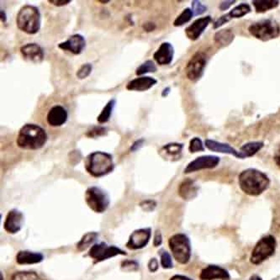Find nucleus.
<instances>
[{"instance_id": "33", "label": "nucleus", "mask_w": 280, "mask_h": 280, "mask_svg": "<svg viewBox=\"0 0 280 280\" xmlns=\"http://www.w3.org/2000/svg\"><path fill=\"white\" fill-rule=\"evenodd\" d=\"M11 280H40L39 276L34 272H18L12 276Z\"/></svg>"}, {"instance_id": "53", "label": "nucleus", "mask_w": 280, "mask_h": 280, "mask_svg": "<svg viewBox=\"0 0 280 280\" xmlns=\"http://www.w3.org/2000/svg\"><path fill=\"white\" fill-rule=\"evenodd\" d=\"M271 280H280V274L279 275L276 276L275 278H273V279Z\"/></svg>"}, {"instance_id": "34", "label": "nucleus", "mask_w": 280, "mask_h": 280, "mask_svg": "<svg viewBox=\"0 0 280 280\" xmlns=\"http://www.w3.org/2000/svg\"><path fill=\"white\" fill-rule=\"evenodd\" d=\"M189 150L191 153H200L205 151V145L201 139L199 137H194L190 141Z\"/></svg>"}, {"instance_id": "48", "label": "nucleus", "mask_w": 280, "mask_h": 280, "mask_svg": "<svg viewBox=\"0 0 280 280\" xmlns=\"http://www.w3.org/2000/svg\"><path fill=\"white\" fill-rule=\"evenodd\" d=\"M273 159H274V162H275L276 164L280 166V147L278 148V150L276 151Z\"/></svg>"}, {"instance_id": "26", "label": "nucleus", "mask_w": 280, "mask_h": 280, "mask_svg": "<svg viewBox=\"0 0 280 280\" xmlns=\"http://www.w3.org/2000/svg\"><path fill=\"white\" fill-rule=\"evenodd\" d=\"M235 38L234 33L230 29H224V30H219L218 32L215 33L214 36V40L218 45L221 46H227L232 42Z\"/></svg>"}, {"instance_id": "6", "label": "nucleus", "mask_w": 280, "mask_h": 280, "mask_svg": "<svg viewBox=\"0 0 280 280\" xmlns=\"http://www.w3.org/2000/svg\"><path fill=\"white\" fill-rule=\"evenodd\" d=\"M251 35L262 41H268L280 35V25L273 19H265L253 23L248 28Z\"/></svg>"}, {"instance_id": "4", "label": "nucleus", "mask_w": 280, "mask_h": 280, "mask_svg": "<svg viewBox=\"0 0 280 280\" xmlns=\"http://www.w3.org/2000/svg\"><path fill=\"white\" fill-rule=\"evenodd\" d=\"M16 25L23 32L35 35L40 30L41 25L40 10L34 5L23 6L16 16Z\"/></svg>"}, {"instance_id": "20", "label": "nucleus", "mask_w": 280, "mask_h": 280, "mask_svg": "<svg viewBox=\"0 0 280 280\" xmlns=\"http://www.w3.org/2000/svg\"><path fill=\"white\" fill-rule=\"evenodd\" d=\"M157 83H158V80L152 77H148V76L139 77V78L130 81L126 85V89L130 91L144 92V91L149 90L150 88H153V86L157 84Z\"/></svg>"}, {"instance_id": "27", "label": "nucleus", "mask_w": 280, "mask_h": 280, "mask_svg": "<svg viewBox=\"0 0 280 280\" xmlns=\"http://www.w3.org/2000/svg\"><path fill=\"white\" fill-rule=\"evenodd\" d=\"M251 10H251L250 5L248 4H245V3H242L241 5L233 8L230 12L225 14V15L226 19L230 21L232 19H238V18L245 16L251 12Z\"/></svg>"}, {"instance_id": "24", "label": "nucleus", "mask_w": 280, "mask_h": 280, "mask_svg": "<svg viewBox=\"0 0 280 280\" xmlns=\"http://www.w3.org/2000/svg\"><path fill=\"white\" fill-rule=\"evenodd\" d=\"M44 256L40 253H35L30 251H20L16 255V262L19 264H35L42 262Z\"/></svg>"}, {"instance_id": "35", "label": "nucleus", "mask_w": 280, "mask_h": 280, "mask_svg": "<svg viewBox=\"0 0 280 280\" xmlns=\"http://www.w3.org/2000/svg\"><path fill=\"white\" fill-rule=\"evenodd\" d=\"M92 70H93V65L91 63H85L81 66L80 68L76 73V76L78 79H85L90 75Z\"/></svg>"}, {"instance_id": "47", "label": "nucleus", "mask_w": 280, "mask_h": 280, "mask_svg": "<svg viewBox=\"0 0 280 280\" xmlns=\"http://www.w3.org/2000/svg\"><path fill=\"white\" fill-rule=\"evenodd\" d=\"M169 280H194L193 278L188 277L185 275H181V274H176L173 275V277H171Z\"/></svg>"}, {"instance_id": "21", "label": "nucleus", "mask_w": 280, "mask_h": 280, "mask_svg": "<svg viewBox=\"0 0 280 280\" xmlns=\"http://www.w3.org/2000/svg\"><path fill=\"white\" fill-rule=\"evenodd\" d=\"M183 149V144L182 143H168L161 148L159 150V154L163 159L173 162L180 159Z\"/></svg>"}, {"instance_id": "36", "label": "nucleus", "mask_w": 280, "mask_h": 280, "mask_svg": "<svg viewBox=\"0 0 280 280\" xmlns=\"http://www.w3.org/2000/svg\"><path fill=\"white\" fill-rule=\"evenodd\" d=\"M161 264L163 268L165 269H170L173 268V263L172 260V257L167 251H160Z\"/></svg>"}, {"instance_id": "50", "label": "nucleus", "mask_w": 280, "mask_h": 280, "mask_svg": "<svg viewBox=\"0 0 280 280\" xmlns=\"http://www.w3.org/2000/svg\"><path fill=\"white\" fill-rule=\"evenodd\" d=\"M170 88H166L163 89V92H162V96L163 97H166V96H168V94H169V92H170Z\"/></svg>"}, {"instance_id": "38", "label": "nucleus", "mask_w": 280, "mask_h": 280, "mask_svg": "<svg viewBox=\"0 0 280 280\" xmlns=\"http://www.w3.org/2000/svg\"><path fill=\"white\" fill-rule=\"evenodd\" d=\"M105 133H106V128L103 127V126H95L93 129L88 130L86 135L88 137L95 138L100 136V135H104Z\"/></svg>"}, {"instance_id": "39", "label": "nucleus", "mask_w": 280, "mask_h": 280, "mask_svg": "<svg viewBox=\"0 0 280 280\" xmlns=\"http://www.w3.org/2000/svg\"><path fill=\"white\" fill-rule=\"evenodd\" d=\"M121 268L125 271H135L139 268V264L135 261H125L121 264Z\"/></svg>"}, {"instance_id": "44", "label": "nucleus", "mask_w": 280, "mask_h": 280, "mask_svg": "<svg viewBox=\"0 0 280 280\" xmlns=\"http://www.w3.org/2000/svg\"><path fill=\"white\" fill-rule=\"evenodd\" d=\"M145 140L144 139H139V140L135 141V143H133L131 147H130V151L131 152H135L138 149H140L143 147V143H144Z\"/></svg>"}, {"instance_id": "49", "label": "nucleus", "mask_w": 280, "mask_h": 280, "mask_svg": "<svg viewBox=\"0 0 280 280\" xmlns=\"http://www.w3.org/2000/svg\"><path fill=\"white\" fill-rule=\"evenodd\" d=\"M0 15H1V20H2V22L5 23V21H6V15H5V12L4 11V10H1V12H0Z\"/></svg>"}, {"instance_id": "7", "label": "nucleus", "mask_w": 280, "mask_h": 280, "mask_svg": "<svg viewBox=\"0 0 280 280\" xmlns=\"http://www.w3.org/2000/svg\"><path fill=\"white\" fill-rule=\"evenodd\" d=\"M276 239L272 235L264 236L258 241L251 253L250 262L254 265H259L274 254L276 251Z\"/></svg>"}, {"instance_id": "41", "label": "nucleus", "mask_w": 280, "mask_h": 280, "mask_svg": "<svg viewBox=\"0 0 280 280\" xmlns=\"http://www.w3.org/2000/svg\"><path fill=\"white\" fill-rule=\"evenodd\" d=\"M158 261L156 259V258H152L149 263H148V269L152 273H155L157 272V270L158 269Z\"/></svg>"}, {"instance_id": "28", "label": "nucleus", "mask_w": 280, "mask_h": 280, "mask_svg": "<svg viewBox=\"0 0 280 280\" xmlns=\"http://www.w3.org/2000/svg\"><path fill=\"white\" fill-rule=\"evenodd\" d=\"M253 5L256 12L264 13L268 10H273L279 5L278 0H253Z\"/></svg>"}, {"instance_id": "29", "label": "nucleus", "mask_w": 280, "mask_h": 280, "mask_svg": "<svg viewBox=\"0 0 280 280\" xmlns=\"http://www.w3.org/2000/svg\"><path fill=\"white\" fill-rule=\"evenodd\" d=\"M115 104H116V100L115 99L110 100L106 104V105L103 108L102 111L100 112V115L97 117L98 122L100 124H105L110 120V118L112 116L113 110L115 108Z\"/></svg>"}, {"instance_id": "43", "label": "nucleus", "mask_w": 280, "mask_h": 280, "mask_svg": "<svg viewBox=\"0 0 280 280\" xmlns=\"http://www.w3.org/2000/svg\"><path fill=\"white\" fill-rule=\"evenodd\" d=\"M71 2H72L71 0H48V3H50V4L55 5V6H58V7L68 5Z\"/></svg>"}, {"instance_id": "18", "label": "nucleus", "mask_w": 280, "mask_h": 280, "mask_svg": "<svg viewBox=\"0 0 280 280\" xmlns=\"http://www.w3.org/2000/svg\"><path fill=\"white\" fill-rule=\"evenodd\" d=\"M200 280H230L229 272L218 265H209L200 272Z\"/></svg>"}, {"instance_id": "9", "label": "nucleus", "mask_w": 280, "mask_h": 280, "mask_svg": "<svg viewBox=\"0 0 280 280\" xmlns=\"http://www.w3.org/2000/svg\"><path fill=\"white\" fill-rule=\"evenodd\" d=\"M207 63L206 55L202 52H198L190 58L187 66H186V76L192 82L200 79L202 77L205 66Z\"/></svg>"}, {"instance_id": "46", "label": "nucleus", "mask_w": 280, "mask_h": 280, "mask_svg": "<svg viewBox=\"0 0 280 280\" xmlns=\"http://www.w3.org/2000/svg\"><path fill=\"white\" fill-rule=\"evenodd\" d=\"M155 24H153V23H146V24L143 25V29H144L146 31H148V32L153 31V30H155Z\"/></svg>"}, {"instance_id": "51", "label": "nucleus", "mask_w": 280, "mask_h": 280, "mask_svg": "<svg viewBox=\"0 0 280 280\" xmlns=\"http://www.w3.org/2000/svg\"><path fill=\"white\" fill-rule=\"evenodd\" d=\"M248 280H263V278H261L260 276L258 275V274H254V275L251 276Z\"/></svg>"}, {"instance_id": "3", "label": "nucleus", "mask_w": 280, "mask_h": 280, "mask_svg": "<svg viewBox=\"0 0 280 280\" xmlns=\"http://www.w3.org/2000/svg\"><path fill=\"white\" fill-rule=\"evenodd\" d=\"M85 168L90 175L100 178L111 173L115 168V163L111 154L97 151L86 158Z\"/></svg>"}, {"instance_id": "13", "label": "nucleus", "mask_w": 280, "mask_h": 280, "mask_svg": "<svg viewBox=\"0 0 280 280\" xmlns=\"http://www.w3.org/2000/svg\"><path fill=\"white\" fill-rule=\"evenodd\" d=\"M86 40L80 34L71 35L68 40L58 44V48L63 51H67L74 55H79L85 49Z\"/></svg>"}, {"instance_id": "16", "label": "nucleus", "mask_w": 280, "mask_h": 280, "mask_svg": "<svg viewBox=\"0 0 280 280\" xmlns=\"http://www.w3.org/2000/svg\"><path fill=\"white\" fill-rule=\"evenodd\" d=\"M68 113L62 105H54L51 108L46 115L48 125L53 127H59L64 125L68 120Z\"/></svg>"}, {"instance_id": "22", "label": "nucleus", "mask_w": 280, "mask_h": 280, "mask_svg": "<svg viewBox=\"0 0 280 280\" xmlns=\"http://www.w3.org/2000/svg\"><path fill=\"white\" fill-rule=\"evenodd\" d=\"M205 147L209 150L215 152V153H225V154H230L233 155L236 158L243 159V157L241 155L240 152L236 150L235 148H232L231 146L229 145L227 143H220L217 141L208 140L205 141Z\"/></svg>"}, {"instance_id": "14", "label": "nucleus", "mask_w": 280, "mask_h": 280, "mask_svg": "<svg viewBox=\"0 0 280 280\" xmlns=\"http://www.w3.org/2000/svg\"><path fill=\"white\" fill-rule=\"evenodd\" d=\"M211 22H212V19L210 15H207L205 17L199 18L186 28L185 34L187 37L191 40H198Z\"/></svg>"}, {"instance_id": "31", "label": "nucleus", "mask_w": 280, "mask_h": 280, "mask_svg": "<svg viewBox=\"0 0 280 280\" xmlns=\"http://www.w3.org/2000/svg\"><path fill=\"white\" fill-rule=\"evenodd\" d=\"M193 16H194V14H193L192 10L190 8H186L181 12L180 15L176 18L174 22H173V25L176 27L182 26L186 23L190 22Z\"/></svg>"}, {"instance_id": "42", "label": "nucleus", "mask_w": 280, "mask_h": 280, "mask_svg": "<svg viewBox=\"0 0 280 280\" xmlns=\"http://www.w3.org/2000/svg\"><path fill=\"white\" fill-rule=\"evenodd\" d=\"M163 243V237L161 234L160 230H157L154 236V240H153V245L154 247H159Z\"/></svg>"}, {"instance_id": "52", "label": "nucleus", "mask_w": 280, "mask_h": 280, "mask_svg": "<svg viewBox=\"0 0 280 280\" xmlns=\"http://www.w3.org/2000/svg\"><path fill=\"white\" fill-rule=\"evenodd\" d=\"M98 2L102 3V4H108V3L110 2V1H102V0H99Z\"/></svg>"}, {"instance_id": "32", "label": "nucleus", "mask_w": 280, "mask_h": 280, "mask_svg": "<svg viewBox=\"0 0 280 280\" xmlns=\"http://www.w3.org/2000/svg\"><path fill=\"white\" fill-rule=\"evenodd\" d=\"M157 71V67L155 63L152 60L146 61L145 63L141 64L136 70H135V75L142 76L147 73H155Z\"/></svg>"}, {"instance_id": "19", "label": "nucleus", "mask_w": 280, "mask_h": 280, "mask_svg": "<svg viewBox=\"0 0 280 280\" xmlns=\"http://www.w3.org/2000/svg\"><path fill=\"white\" fill-rule=\"evenodd\" d=\"M174 48L169 42H163L153 54V58L158 65H168L173 62Z\"/></svg>"}, {"instance_id": "5", "label": "nucleus", "mask_w": 280, "mask_h": 280, "mask_svg": "<svg viewBox=\"0 0 280 280\" xmlns=\"http://www.w3.org/2000/svg\"><path fill=\"white\" fill-rule=\"evenodd\" d=\"M168 245L173 258L180 264H187L191 258L192 248L190 238L183 233L172 236L168 240Z\"/></svg>"}, {"instance_id": "17", "label": "nucleus", "mask_w": 280, "mask_h": 280, "mask_svg": "<svg viewBox=\"0 0 280 280\" xmlns=\"http://www.w3.org/2000/svg\"><path fill=\"white\" fill-rule=\"evenodd\" d=\"M23 224H24V215L22 212H20V210L14 209L8 213L4 223V227L8 233L15 234L21 230Z\"/></svg>"}, {"instance_id": "10", "label": "nucleus", "mask_w": 280, "mask_h": 280, "mask_svg": "<svg viewBox=\"0 0 280 280\" xmlns=\"http://www.w3.org/2000/svg\"><path fill=\"white\" fill-rule=\"evenodd\" d=\"M88 255L95 263H100L117 255H126V253L115 246H109L105 243L95 244L88 253Z\"/></svg>"}, {"instance_id": "12", "label": "nucleus", "mask_w": 280, "mask_h": 280, "mask_svg": "<svg viewBox=\"0 0 280 280\" xmlns=\"http://www.w3.org/2000/svg\"><path fill=\"white\" fill-rule=\"evenodd\" d=\"M152 230L151 228H143L139 230H135L131 233L129 238L126 248L131 250H138L145 248L150 241Z\"/></svg>"}, {"instance_id": "23", "label": "nucleus", "mask_w": 280, "mask_h": 280, "mask_svg": "<svg viewBox=\"0 0 280 280\" xmlns=\"http://www.w3.org/2000/svg\"><path fill=\"white\" fill-rule=\"evenodd\" d=\"M199 186L195 181L187 178L178 187V195L183 200H192L197 197Z\"/></svg>"}, {"instance_id": "37", "label": "nucleus", "mask_w": 280, "mask_h": 280, "mask_svg": "<svg viewBox=\"0 0 280 280\" xmlns=\"http://www.w3.org/2000/svg\"><path fill=\"white\" fill-rule=\"evenodd\" d=\"M193 14L195 16L197 15H203L204 13L206 12L207 10V7L205 5H203L202 3L197 0H195L192 2V9Z\"/></svg>"}, {"instance_id": "2", "label": "nucleus", "mask_w": 280, "mask_h": 280, "mask_svg": "<svg viewBox=\"0 0 280 280\" xmlns=\"http://www.w3.org/2000/svg\"><path fill=\"white\" fill-rule=\"evenodd\" d=\"M45 129L35 124H25L21 127L16 139L18 147L24 150H38L48 142Z\"/></svg>"}, {"instance_id": "11", "label": "nucleus", "mask_w": 280, "mask_h": 280, "mask_svg": "<svg viewBox=\"0 0 280 280\" xmlns=\"http://www.w3.org/2000/svg\"><path fill=\"white\" fill-rule=\"evenodd\" d=\"M220 159L217 156H200L190 162L184 169V173H191L204 169H212L219 165Z\"/></svg>"}, {"instance_id": "1", "label": "nucleus", "mask_w": 280, "mask_h": 280, "mask_svg": "<svg viewBox=\"0 0 280 280\" xmlns=\"http://www.w3.org/2000/svg\"><path fill=\"white\" fill-rule=\"evenodd\" d=\"M238 183L246 195L258 196L268 190L270 185V179L262 171L256 168H248L240 173Z\"/></svg>"}, {"instance_id": "40", "label": "nucleus", "mask_w": 280, "mask_h": 280, "mask_svg": "<svg viewBox=\"0 0 280 280\" xmlns=\"http://www.w3.org/2000/svg\"><path fill=\"white\" fill-rule=\"evenodd\" d=\"M156 205L157 204L155 201L151 200H145L140 204L141 207L143 208V210L145 211H153L155 209Z\"/></svg>"}, {"instance_id": "8", "label": "nucleus", "mask_w": 280, "mask_h": 280, "mask_svg": "<svg viewBox=\"0 0 280 280\" xmlns=\"http://www.w3.org/2000/svg\"><path fill=\"white\" fill-rule=\"evenodd\" d=\"M85 201L88 207L96 213L105 212L110 205V198L107 193L95 186L86 190Z\"/></svg>"}, {"instance_id": "45", "label": "nucleus", "mask_w": 280, "mask_h": 280, "mask_svg": "<svg viewBox=\"0 0 280 280\" xmlns=\"http://www.w3.org/2000/svg\"><path fill=\"white\" fill-rule=\"evenodd\" d=\"M235 0H233V1H223V2L220 3L219 8H220V10H221V11H225V10H227L228 9H230V6H231L233 4H235Z\"/></svg>"}, {"instance_id": "25", "label": "nucleus", "mask_w": 280, "mask_h": 280, "mask_svg": "<svg viewBox=\"0 0 280 280\" xmlns=\"http://www.w3.org/2000/svg\"><path fill=\"white\" fill-rule=\"evenodd\" d=\"M263 146L264 144L263 142H250L242 146L239 152L243 157V159L251 158L257 154L263 148Z\"/></svg>"}, {"instance_id": "15", "label": "nucleus", "mask_w": 280, "mask_h": 280, "mask_svg": "<svg viewBox=\"0 0 280 280\" xmlns=\"http://www.w3.org/2000/svg\"><path fill=\"white\" fill-rule=\"evenodd\" d=\"M20 53L24 59L30 63H40L44 60V50L37 43H28L20 48Z\"/></svg>"}, {"instance_id": "30", "label": "nucleus", "mask_w": 280, "mask_h": 280, "mask_svg": "<svg viewBox=\"0 0 280 280\" xmlns=\"http://www.w3.org/2000/svg\"><path fill=\"white\" fill-rule=\"evenodd\" d=\"M98 236H99V234L97 232H88L85 234L77 245L78 250L83 252V251L86 250L87 248H89L91 244H93L96 241Z\"/></svg>"}]
</instances>
